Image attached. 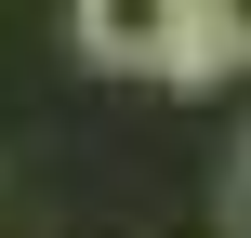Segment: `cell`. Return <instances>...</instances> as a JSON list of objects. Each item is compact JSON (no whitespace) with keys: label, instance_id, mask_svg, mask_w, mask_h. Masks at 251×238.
Returning <instances> with one entry per match:
<instances>
[{"label":"cell","instance_id":"6da1fadb","mask_svg":"<svg viewBox=\"0 0 251 238\" xmlns=\"http://www.w3.org/2000/svg\"><path fill=\"white\" fill-rule=\"evenodd\" d=\"M251 66V13L225 0H185V13H159V66L146 79H172V93H212V79H238Z\"/></svg>","mask_w":251,"mask_h":238},{"label":"cell","instance_id":"7a4b0ae2","mask_svg":"<svg viewBox=\"0 0 251 238\" xmlns=\"http://www.w3.org/2000/svg\"><path fill=\"white\" fill-rule=\"evenodd\" d=\"M66 53L146 79V66H159V0H79V13H66Z\"/></svg>","mask_w":251,"mask_h":238},{"label":"cell","instance_id":"3957f363","mask_svg":"<svg viewBox=\"0 0 251 238\" xmlns=\"http://www.w3.org/2000/svg\"><path fill=\"white\" fill-rule=\"evenodd\" d=\"M225 225L251 238V146H238V172H225Z\"/></svg>","mask_w":251,"mask_h":238}]
</instances>
